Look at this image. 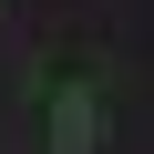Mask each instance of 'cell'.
I'll return each instance as SVG.
<instances>
[{"instance_id": "6da1fadb", "label": "cell", "mask_w": 154, "mask_h": 154, "mask_svg": "<svg viewBox=\"0 0 154 154\" xmlns=\"http://www.w3.org/2000/svg\"><path fill=\"white\" fill-rule=\"evenodd\" d=\"M51 154H103V103H93V82H62V93H51Z\"/></svg>"}]
</instances>
